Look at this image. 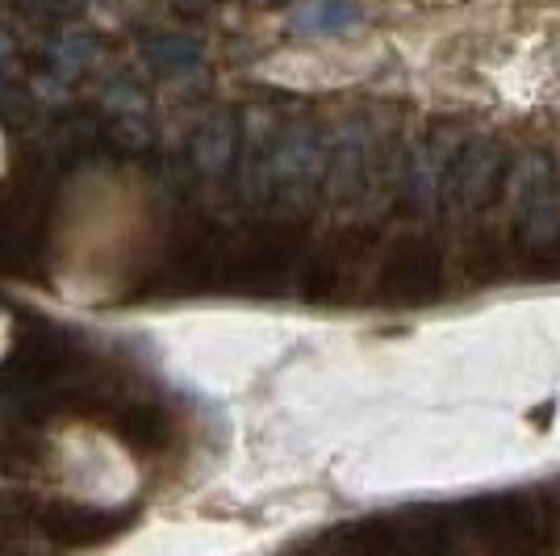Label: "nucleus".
<instances>
[{
	"label": "nucleus",
	"instance_id": "nucleus-2",
	"mask_svg": "<svg viewBox=\"0 0 560 556\" xmlns=\"http://www.w3.org/2000/svg\"><path fill=\"white\" fill-rule=\"evenodd\" d=\"M440 285H444V255L427 239H406L385 259L381 289L394 302H427L440 293Z\"/></svg>",
	"mask_w": 560,
	"mask_h": 556
},
{
	"label": "nucleus",
	"instance_id": "nucleus-1",
	"mask_svg": "<svg viewBox=\"0 0 560 556\" xmlns=\"http://www.w3.org/2000/svg\"><path fill=\"white\" fill-rule=\"evenodd\" d=\"M468 532L486 544L490 556H539L544 553V519L523 494H490L465 507Z\"/></svg>",
	"mask_w": 560,
	"mask_h": 556
},
{
	"label": "nucleus",
	"instance_id": "nucleus-3",
	"mask_svg": "<svg viewBox=\"0 0 560 556\" xmlns=\"http://www.w3.org/2000/svg\"><path fill=\"white\" fill-rule=\"evenodd\" d=\"M506 160H502V147L490 139L468 142L465 151L452 160V201L460 209H477L493 201V188L506 185Z\"/></svg>",
	"mask_w": 560,
	"mask_h": 556
},
{
	"label": "nucleus",
	"instance_id": "nucleus-5",
	"mask_svg": "<svg viewBox=\"0 0 560 556\" xmlns=\"http://www.w3.org/2000/svg\"><path fill=\"white\" fill-rule=\"evenodd\" d=\"M552 167L544 155H527V160L514 167L511 176H506V193H511L514 209L523 213V209H532L544 197V193H552Z\"/></svg>",
	"mask_w": 560,
	"mask_h": 556
},
{
	"label": "nucleus",
	"instance_id": "nucleus-4",
	"mask_svg": "<svg viewBox=\"0 0 560 556\" xmlns=\"http://www.w3.org/2000/svg\"><path fill=\"white\" fill-rule=\"evenodd\" d=\"M523 218V247H532V252H548V247H557L560 239V193H544L536 206L523 209L518 213Z\"/></svg>",
	"mask_w": 560,
	"mask_h": 556
},
{
	"label": "nucleus",
	"instance_id": "nucleus-6",
	"mask_svg": "<svg viewBox=\"0 0 560 556\" xmlns=\"http://www.w3.org/2000/svg\"><path fill=\"white\" fill-rule=\"evenodd\" d=\"M0 155H4V147H0Z\"/></svg>",
	"mask_w": 560,
	"mask_h": 556
}]
</instances>
